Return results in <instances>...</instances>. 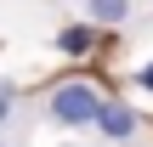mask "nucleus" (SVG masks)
I'll use <instances>...</instances> for the list:
<instances>
[{"label":"nucleus","instance_id":"obj_1","mask_svg":"<svg viewBox=\"0 0 153 147\" xmlns=\"http://www.w3.org/2000/svg\"><path fill=\"white\" fill-rule=\"evenodd\" d=\"M108 108V96H102V85L97 79H62L51 96H45V113L57 119V125H68V130H97V113Z\"/></svg>","mask_w":153,"mask_h":147},{"label":"nucleus","instance_id":"obj_2","mask_svg":"<svg viewBox=\"0 0 153 147\" xmlns=\"http://www.w3.org/2000/svg\"><path fill=\"white\" fill-rule=\"evenodd\" d=\"M97 130H102V142L125 147V142H136L142 119H136V108H131V102H114V96H108V108L97 113Z\"/></svg>","mask_w":153,"mask_h":147},{"label":"nucleus","instance_id":"obj_3","mask_svg":"<svg viewBox=\"0 0 153 147\" xmlns=\"http://www.w3.org/2000/svg\"><path fill=\"white\" fill-rule=\"evenodd\" d=\"M97 40H102V28L79 17V23H62L51 45H57V57H74V62H79V57H91V51H97Z\"/></svg>","mask_w":153,"mask_h":147},{"label":"nucleus","instance_id":"obj_4","mask_svg":"<svg viewBox=\"0 0 153 147\" xmlns=\"http://www.w3.org/2000/svg\"><path fill=\"white\" fill-rule=\"evenodd\" d=\"M79 6H85V23H97V28H125L136 11V0H79Z\"/></svg>","mask_w":153,"mask_h":147},{"label":"nucleus","instance_id":"obj_5","mask_svg":"<svg viewBox=\"0 0 153 147\" xmlns=\"http://www.w3.org/2000/svg\"><path fill=\"white\" fill-rule=\"evenodd\" d=\"M11 108H17V91H11V85H0V125L11 119Z\"/></svg>","mask_w":153,"mask_h":147},{"label":"nucleus","instance_id":"obj_6","mask_svg":"<svg viewBox=\"0 0 153 147\" xmlns=\"http://www.w3.org/2000/svg\"><path fill=\"white\" fill-rule=\"evenodd\" d=\"M136 85H142V91H148V96H153V57H148V62H142V68H136Z\"/></svg>","mask_w":153,"mask_h":147},{"label":"nucleus","instance_id":"obj_7","mask_svg":"<svg viewBox=\"0 0 153 147\" xmlns=\"http://www.w3.org/2000/svg\"><path fill=\"white\" fill-rule=\"evenodd\" d=\"M0 147H6V136H0Z\"/></svg>","mask_w":153,"mask_h":147}]
</instances>
